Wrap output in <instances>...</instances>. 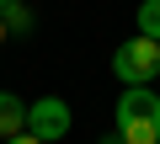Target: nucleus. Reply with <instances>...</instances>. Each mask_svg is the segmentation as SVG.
<instances>
[{
	"label": "nucleus",
	"mask_w": 160,
	"mask_h": 144,
	"mask_svg": "<svg viewBox=\"0 0 160 144\" xmlns=\"http://www.w3.org/2000/svg\"><path fill=\"white\" fill-rule=\"evenodd\" d=\"M118 139L123 144H160V96L149 86H128L118 96Z\"/></svg>",
	"instance_id": "f257e3e1"
},
{
	"label": "nucleus",
	"mask_w": 160,
	"mask_h": 144,
	"mask_svg": "<svg viewBox=\"0 0 160 144\" xmlns=\"http://www.w3.org/2000/svg\"><path fill=\"white\" fill-rule=\"evenodd\" d=\"M112 75L123 80V86H149L155 75H160V43L155 37H133V43H118V53H112Z\"/></svg>",
	"instance_id": "f03ea898"
},
{
	"label": "nucleus",
	"mask_w": 160,
	"mask_h": 144,
	"mask_svg": "<svg viewBox=\"0 0 160 144\" xmlns=\"http://www.w3.org/2000/svg\"><path fill=\"white\" fill-rule=\"evenodd\" d=\"M27 133H38L43 144L64 139V133H69V102H64V96H38V102L27 107Z\"/></svg>",
	"instance_id": "7ed1b4c3"
},
{
	"label": "nucleus",
	"mask_w": 160,
	"mask_h": 144,
	"mask_svg": "<svg viewBox=\"0 0 160 144\" xmlns=\"http://www.w3.org/2000/svg\"><path fill=\"white\" fill-rule=\"evenodd\" d=\"M22 128H27V102L11 96V91H0V139H11Z\"/></svg>",
	"instance_id": "20e7f679"
},
{
	"label": "nucleus",
	"mask_w": 160,
	"mask_h": 144,
	"mask_svg": "<svg viewBox=\"0 0 160 144\" xmlns=\"http://www.w3.org/2000/svg\"><path fill=\"white\" fill-rule=\"evenodd\" d=\"M0 22H6V32H32V11L22 0H0Z\"/></svg>",
	"instance_id": "39448f33"
},
{
	"label": "nucleus",
	"mask_w": 160,
	"mask_h": 144,
	"mask_svg": "<svg viewBox=\"0 0 160 144\" xmlns=\"http://www.w3.org/2000/svg\"><path fill=\"white\" fill-rule=\"evenodd\" d=\"M133 22H139V32H144V37H155V43H160V0H139V16H133Z\"/></svg>",
	"instance_id": "423d86ee"
},
{
	"label": "nucleus",
	"mask_w": 160,
	"mask_h": 144,
	"mask_svg": "<svg viewBox=\"0 0 160 144\" xmlns=\"http://www.w3.org/2000/svg\"><path fill=\"white\" fill-rule=\"evenodd\" d=\"M0 144H43V139H38V133H27V128H22V133H11V139H0Z\"/></svg>",
	"instance_id": "0eeeda50"
},
{
	"label": "nucleus",
	"mask_w": 160,
	"mask_h": 144,
	"mask_svg": "<svg viewBox=\"0 0 160 144\" xmlns=\"http://www.w3.org/2000/svg\"><path fill=\"white\" fill-rule=\"evenodd\" d=\"M6 37H11V32H6V22H0V43H6Z\"/></svg>",
	"instance_id": "6e6552de"
},
{
	"label": "nucleus",
	"mask_w": 160,
	"mask_h": 144,
	"mask_svg": "<svg viewBox=\"0 0 160 144\" xmlns=\"http://www.w3.org/2000/svg\"><path fill=\"white\" fill-rule=\"evenodd\" d=\"M102 144H123V139H118V133H112V139H102Z\"/></svg>",
	"instance_id": "1a4fd4ad"
}]
</instances>
